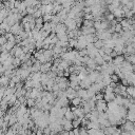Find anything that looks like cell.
<instances>
[{
  "label": "cell",
  "mask_w": 135,
  "mask_h": 135,
  "mask_svg": "<svg viewBox=\"0 0 135 135\" xmlns=\"http://www.w3.org/2000/svg\"><path fill=\"white\" fill-rule=\"evenodd\" d=\"M95 109L98 111V112H104L108 110V103L104 99H101V100H97L96 101V105H95Z\"/></svg>",
  "instance_id": "cell-1"
},
{
  "label": "cell",
  "mask_w": 135,
  "mask_h": 135,
  "mask_svg": "<svg viewBox=\"0 0 135 135\" xmlns=\"http://www.w3.org/2000/svg\"><path fill=\"white\" fill-rule=\"evenodd\" d=\"M64 24H65V26H66V28L69 31H72V30H76L77 28V23H76V20L75 19L66 18L64 20Z\"/></svg>",
  "instance_id": "cell-2"
},
{
  "label": "cell",
  "mask_w": 135,
  "mask_h": 135,
  "mask_svg": "<svg viewBox=\"0 0 135 135\" xmlns=\"http://www.w3.org/2000/svg\"><path fill=\"white\" fill-rule=\"evenodd\" d=\"M23 31V28H22V26L17 22V23H15L14 25H12L11 26V33L12 34H14V35H19L20 34V32H22Z\"/></svg>",
  "instance_id": "cell-3"
},
{
  "label": "cell",
  "mask_w": 135,
  "mask_h": 135,
  "mask_svg": "<svg viewBox=\"0 0 135 135\" xmlns=\"http://www.w3.org/2000/svg\"><path fill=\"white\" fill-rule=\"evenodd\" d=\"M134 128H135L134 123H133L132 121H129V120H127V121H126L124 123H122V126H121L122 131H128V132H131Z\"/></svg>",
  "instance_id": "cell-4"
},
{
  "label": "cell",
  "mask_w": 135,
  "mask_h": 135,
  "mask_svg": "<svg viewBox=\"0 0 135 135\" xmlns=\"http://www.w3.org/2000/svg\"><path fill=\"white\" fill-rule=\"evenodd\" d=\"M79 84H80V88H82V89H89V88H91V85H92V81L90 80V78H89V76L86 77V78H84L83 80H81V81H79Z\"/></svg>",
  "instance_id": "cell-5"
},
{
  "label": "cell",
  "mask_w": 135,
  "mask_h": 135,
  "mask_svg": "<svg viewBox=\"0 0 135 135\" xmlns=\"http://www.w3.org/2000/svg\"><path fill=\"white\" fill-rule=\"evenodd\" d=\"M123 61H124V56H122V55H117L113 59V63L115 65H121Z\"/></svg>",
  "instance_id": "cell-6"
},
{
  "label": "cell",
  "mask_w": 135,
  "mask_h": 135,
  "mask_svg": "<svg viewBox=\"0 0 135 135\" xmlns=\"http://www.w3.org/2000/svg\"><path fill=\"white\" fill-rule=\"evenodd\" d=\"M62 33H66V26L65 24L58 23L56 25V34H62Z\"/></svg>",
  "instance_id": "cell-7"
},
{
  "label": "cell",
  "mask_w": 135,
  "mask_h": 135,
  "mask_svg": "<svg viewBox=\"0 0 135 135\" xmlns=\"http://www.w3.org/2000/svg\"><path fill=\"white\" fill-rule=\"evenodd\" d=\"M115 93L112 92V93H104L103 94V99L107 101V102H110V101H113L115 99Z\"/></svg>",
  "instance_id": "cell-8"
},
{
  "label": "cell",
  "mask_w": 135,
  "mask_h": 135,
  "mask_svg": "<svg viewBox=\"0 0 135 135\" xmlns=\"http://www.w3.org/2000/svg\"><path fill=\"white\" fill-rule=\"evenodd\" d=\"M51 68H52V63H51L50 61H49V62H44V63L41 64L40 72H42V73H47Z\"/></svg>",
  "instance_id": "cell-9"
},
{
  "label": "cell",
  "mask_w": 135,
  "mask_h": 135,
  "mask_svg": "<svg viewBox=\"0 0 135 135\" xmlns=\"http://www.w3.org/2000/svg\"><path fill=\"white\" fill-rule=\"evenodd\" d=\"M64 118H65V119H68V120H71V121H72V120L75 118V116H74V113H73L72 109L68 108L66 112L64 113Z\"/></svg>",
  "instance_id": "cell-10"
},
{
  "label": "cell",
  "mask_w": 135,
  "mask_h": 135,
  "mask_svg": "<svg viewBox=\"0 0 135 135\" xmlns=\"http://www.w3.org/2000/svg\"><path fill=\"white\" fill-rule=\"evenodd\" d=\"M126 119H127V120H129V121L135 122V112H132V111H128V113H127V116H126Z\"/></svg>",
  "instance_id": "cell-11"
},
{
  "label": "cell",
  "mask_w": 135,
  "mask_h": 135,
  "mask_svg": "<svg viewBox=\"0 0 135 135\" xmlns=\"http://www.w3.org/2000/svg\"><path fill=\"white\" fill-rule=\"evenodd\" d=\"M42 31H44L46 33H51V31H52V23L51 22H44L43 26H42Z\"/></svg>",
  "instance_id": "cell-12"
},
{
  "label": "cell",
  "mask_w": 135,
  "mask_h": 135,
  "mask_svg": "<svg viewBox=\"0 0 135 135\" xmlns=\"http://www.w3.org/2000/svg\"><path fill=\"white\" fill-rule=\"evenodd\" d=\"M81 102H82V99H81L80 97H78V96H76L75 98L72 99V104H73L74 107H79V105L81 104Z\"/></svg>",
  "instance_id": "cell-13"
},
{
  "label": "cell",
  "mask_w": 135,
  "mask_h": 135,
  "mask_svg": "<svg viewBox=\"0 0 135 135\" xmlns=\"http://www.w3.org/2000/svg\"><path fill=\"white\" fill-rule=\"evenodd\" d=\"M94 60H95V62L97 63V65H102V64L105 62V61L103 60V57H102V56H100L99 54L94 58Z\"/></svg>",
  "instance_id": "cell-14"
},
{
  "label": "cell",
  "mask_w": 135,
  "mask_h": 135,
  "mask_svg": "<svg viewBox=\"0 0 135 135\" xmlns=\"http://www.w3.org/2000/svg\"><path fill=\"white\" fill-rule=\"evenodd\" d=\"M81 119H82V118H78V117L74 118V119L72 120L73 128H79V126H81Z\"/></svg>",
  "instance_id": "cell-15"
},
{
  "label": "cell",
  "mask_w": 135,
  "mask_h": 135,
  "mask_svg": "<svg viewBox=\"0 0 135 135\" xmlns=\"http://www.w3.org/2000/svg\"><path fill=\"white\" fill-rule=\"evenodd\" d=\"M94 45L99 50V49H102V47H103L104 42H103V40H101V39H97V40L94 42Z\"/></svg>",
  "instance_id": "cell-16"
},
{
  "label": "cell",
  "mask_w": 135,
  "mask_h": 135,
  "mask_svg": "<svg viewBox=\"0 0 135 135\" xmlns=\"http://www.w3.org/2000/svg\"><path fill=\"white\" fill-rule=\"evenodd\" d=\"M82 24H83V27H91L94 25V22H93V20H85L84 19L82 21Z\"/></svg>",
  "instance_id": "cell-17"
},
{
  "label": "cell",
  "mask_w": 135,
  "mask_h": 135,
  "mask_svg": "<svg viewBox=\"0 0 135 135\" xmlns=\"http://www.w3.org/2000/svg\"><path fill=\"white\" fill-rule=\"evenodd\" d=\"M0 82H1V85H6L8 84V77L7 76H3L0 78Z\"/></svg>",
  "instance_id": "cell-18"
},
{
  "label": "cell",
  "mask_w": 135,
  "mask_h": 135,
  "mask_svg": "<svg viewBox=\"0 0 135 135\" xmlns=\"http://www.w3.org/2000/svg\"><path fill=\"white\" fill-rule=\"evenodd\" d=\"M7 41H8V40H7V38L5 37V35H0V45H1V46L4 45Z\"/></svg>",
  "instance_id": "cell-19"
},
{
  "label": "cell",
  "mask_w": 135,
  "mask_h": 135,
  "mask_svg": "<svg viewBox=\"0 0 135 135\" xmlns=\"http://www.w3.org/2000/svg\"><path fill=\"white\" fill-rule=\"evenodd\" d=\"M52 16L53 15H51V14H45V15H43V21L44 22H50L51 20H52Z\"/></svg>",
  "instance_id": "cell-20"
},
{
  "label": "cell",
  "mask_w": 135,
  "mask_h": 135,
  "mask_svg": "<svg viewBox=\"0 0 135 135\" xmlns=\"http://www.w3.org/2000/svg\"><path fill=\"white\" fill-rule=\"evenodd\" d=\"M20 63H21V60H20L19 57H15V58H13V64H14V66L19 65Z\"/></svg>",
  "instance_id": "cell-21"
},
{
  "label": "cell",
  "mask_w": 135,
  "mask_h": 135,
  "mask_svg": "<svg viewBox=\"0 0 135 135\" xmlns=\"http://www.w3.org/2000/svg\"><path fill=\"white\" fill-rule=\"evenodd\" d=\"M16 101H17V96H16V94H14V95L11 97V99H9V101H8V104H15Z\"/></svg>",
  "instance_id": "cell-22"
},
{
  "label": "cell",
  "mask_w": 135,
  "mask_h": 135,
  "mask_svg": "<svg viewBox=\"0 0 135 135\" xmlns=\"http://www.w3.org/2000/svg\"><path fill=\"white\" fill-rule=\"evenodd\" d=\"M101 99H103V94H101L100 92L96 93L95 94V100L97 101V100H101Z\"/></svg>",
  "instance_id": "cell-23"
},
{
  "label": "cell",
  "mask_w": 135,
  "mask_h": 135,
  "mask_svg": "<svg viewBox=\"0 0 135 135\" xmlns=\"http://www.w3.org/2000/svg\"><path fill=\"white\" fill-rule=\"evenodd\" d=\"M79 56H81V57H84V56H88V51H86V49H83V50H80L79 52Z\"/></svg>",
  "instance_id": "cell-24"
},
{
  "label": "cell",
  "mask_w": 135,
  "mask_h": 135,
  "mask_svg": "<svg viewBox=\"0 0 135 135\" xmlns=\"http://www.w3.org/2000/svg\"><path fill=\"white\" fill-rule=\"evenodd\" d=\"M111 79H112V82H115V83L118 82V76L116 74H112L111 75Z\"/></svg>",
  "instance_id": "cell-25"
},
{
  "label": "cell",
  "mask_w": 135,
  "mask_h": 135,
  "mask_svg": "<svg viewBox=\"0 0 135 135\" xmlns=\"http://www.w3.org/2000/svg\"><path fill=\"white\" fill-rule=\"evenodd\" d=\"M114 20V15L113 14H110V15H107V21H113Z\"/></svg>",
  "instance_id": "cell-26"
},
{
  "label": "cell",
  "mask_w": 135,
  "mask_h": 135,
  "mask_svg": "<svg viewBox=\"0 0 135 135\" xmlns=\"http://www.w3.org/2000/svg\"><path fill=\"white\" fill-rule=\"evenodd\" d=\"M19 1H25V0H19Z\"/></svg>",
  "instance_id": "cell-27"
},
{
  "label": "cell",
  "mask_w": 135,
  "mask_h": 135,
  "mask_svg": "<svg viewBox=\"0 0 135 135\" xmlns=\"http://www.w3.org/2000/svg\"><path fill=\"white\" fill-rule=\"evenodd\" d=\"M4 1H8V0H4Z\"/></svg>",
  "instance_id": "cell-28"
}]
</instances>
